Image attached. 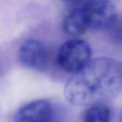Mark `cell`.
Masks as SVG:
<instances>
[{"mask_svg": "<svg viewBox=\"0 0 122 122\" xmlns=\"http://www.w3.org/2000/svg\"><path fill=\"white\" fill-rule=\"evenodd\" d=\"M121 90L122 64L98 57L73 73L65 86L64 96L73 105L92 106L115 97Z\"/></svg>", "mask_w": 122, "mask_h": 122, "instance_id": "6da1fadb", "label": "cell"}, {"mask_svg": "<svg viewBox=\"0 0 122 122\" xmlns=\"http://www.w3.org/2000/svg\"><path fill=\"white\" fill-rule=\"evenodd\" d=\"M91 55V47L86 41L71 39L60 46L57 55V63L63 71L75 73L89 62Z\"/></svg>", "mask_w": 122, "mask_h": 122, "instance_id": "7a4b0ae2", "label": "cell"}, {"mask_svg": "<svg viewBox=\"0 0 122 122\" xmlns=\"http://www.w3.org/2000/svg\"><path fill=\"white\" fill-rule=\"evenodd\" d=\"M79 8L88 30L111 28L117 20L116 7L110 0H90Z\"/></svg>", "mask_w": 122, "mask_h": 122, "instance_id": "3957f363", "label": "cell"}, {"mask_svg": "<svg viewBox=\"0 0 122 122\" xmlns=\"http://www.w3.org/2000/svg\"><path fill=\"white\" fill-rule=\"evenodd\" d=\"M18 57L20 63L25 67L34 71H42L47 64L48 52L42 41L30 39L20 46Z\"/></svg>", "mask_w": 122, "mask_h": 122, "instance_id": "277c9868", "label": "cell"}, {"mask_svg": "<svg viewBox=\"0 0 122 122\" xmlns=\"http://www.w3.org/2000/svg\"><path fill=\"white\" fill-rule=\"evenodd\" d=\"M53 113L52 104L45 99L32 101L21 107L14 116L15 122H50Z\"/></svg>", "mask_w": 122, "mask_h": 122, "instance_id": "5b68a950", "label": "cell"}, {"mask_svg": "<svg viewBox=\"0 0 122 122\" xmlns=\"http://www.w3.org/2000/svg\"><path fill=\"white\" fill-rule=\"evenodd\" d=\"M111 111L108 106L101 104L91 106L83 115V122H109Z\"/></svg>", "mask_w": 122, "mask_h": 122, "instance_id": "8992f818", "label": "cell"}, {"mask_svg": "<svg viewBox=\"0 0 122 122\" xmlns=\"http://www.w3.org/2000/svg\"><path fill=\"white\" fill-rule=\"evenodd\" d=\"M112 27H114V35L116 39V40L122 45V20L119 22H115L113 26Z\"/></svg>", "mask_w": 122, "mask_h": 122, "instance_id": "52a82bcc", "label": "cell"}, {"mask_svg": "<svg viewBox=\"0 0 122 122\" xmlns=\"http://www.w3.org/2000/svg\"><path fill=\"white\" fill-rule=\"evenodd\" d=\"M64 1L67 3L73 5H78V7L86 3L87 2L90 1V0H64Z\"/></svg>", "mask_w": 122, "mask_h": 122, "instance_id": "ba28073f", "label": "cell"}, {"mask_svg": "<svg viewBox=\"0 0 122 122\" xmlns=\"http://www.w3.org/2000/svg\"><path fill=\"white\" fill-rule=\"evenodd\" d=\"M120 122H122V119H121V121H120Z\"/></svg>", "mask_w": 122, "mask_h": 122, "instance_id": "9c48e42d", "label": "cell"}]
</instances>
